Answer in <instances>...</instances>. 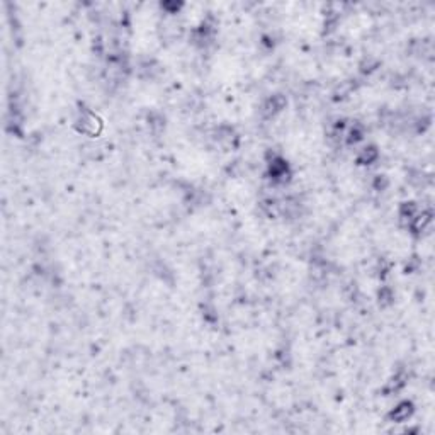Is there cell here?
Here are the masks:
<instances>
[{"label":"cell","mask_w":435,"mask_h":435,"mask_svg":"<svg viewBox=\"0 0 435 435\" xmlns=\"http://www.w3.org/2000/svg\"><path fill=\"white\" fill-rule=\"evenodd\" d=\"M412 412H413L412 403H408V401H405V403L398 405V407H396L395 410H393V412H391V418H393V420H395V422H405L410 415H412Z\"/></svg>","instance_id":"2"},{"label":"cell","mask_w":435,"mask_h":435,"mask_svg":"<svg viewBox=\"0 0 435 435\" xmlns=\"http://www.w3.org/2000/svg\"><path fill=\"white\" fill-rule=\"evenodd\" d=\"M99 128H101V123H99V119L95 118V116L92 113H84L80 118V131L87 133V135H95V133L99 131Z\"/></svg>","instance_id":"1"},{"label":"cell","mask_w":435,"mask_h":435,"mask_svg":"<svg viewBox=\"0 0 435 435\" xmlns=\"http://www.w3.org/2000/svg\"><path fill=\"white\" fill-rule=\"evenodd\" d=\"M376 158H378V151H376V148H372V146L364 148L362 153L359 155V161H360V163H364V165L371 163V161H374Z\"/></svg>","instance_id":"3"}]
</instances>
